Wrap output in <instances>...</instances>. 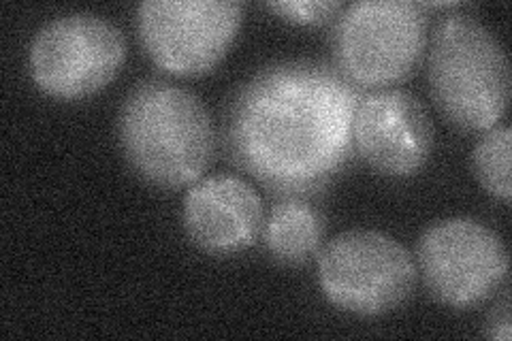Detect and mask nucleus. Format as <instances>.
Masks as SVG:
<instances>
[{
  "mask_svg": "<svg viewBox=\"0 0 512 341\" xmlns=\"http://www.w3.org/2000/svg\"><path fill=\"white\" fill-rule=\"evenodd\" d=\"M357 90L327 64L284 60L233 96L227 145L237 167L280 194L327 186L352 152Z\"/></svg>",
  "mask_w": 512,
  "mask_h": 341,
  "instance_id": "1",
  "label": "nucleus"
},
{
  "mask_svg": "<svg viewBox=\"0 0 512 341\" xmlns=\"http://www.w3.org/2000/svg\"><path fill=\"white\" fill-rule=\"evenodd\" d=\"M118 139L143 180L167 190L199 182L216 154V128L199 96L163 79H146L126 94Z\"/></svg>",
  "mask_w": 512,
  "mask_h": 341,
  "instance_id": "2",
  "label": "nucleus"
},
{
  "mask_svg": "<svg viewBox=\"0 0 512 341\" xmlns=\"http://www.w3.org/2000/svg\"><path fill=\"white\" fill-rule=\"evenodd\" d=\"M429 86L442 116L461 131L487 133L510 103V64L493 30L468 13L444 15L429 47Z\"/></svg>",
  "mask_w": 512,
  "mask_h": 341,
  "instance_id": "3",
  "label": "nucleus"
},
{
  "mask_svg": "<svg viewBox=\"0 0 512 341\" xmlns=\"http://www.w3.org/2000/svg\"><path fill=\"white\" fill-rule=\"evenodd\" d=\"M427 39L423 5L410 0H359L333 28L340 73L357 86H391L419 64Z\"/></svg>",
  "mask_w": 512,
  "mask_h": 341,
  "instance_id": "4",
  "label": "nucleus"
},
{
  "mask_svg": "<svg viewBox=\"0 0 512 341\" xmlns=\"http://www.w3.org/2000/svg\"><path fill=\"white\" fill-rule=\"evenodd\" d=\"M410 252L378 231H348L333 237L318 254V284L344 312L382 316L402 307L416 288Z\"/></svg>",
  "mask_w": 512,
  "mask_h": 341,
  "instance_id": "5",
  "label": "nucleus"
},
{
  "mask_svg": "<svg viewBox=\"0 0 512 341\" xmlns=\"http://www.w3.org/2000/svg\"><path fill=\"white\" fill-rule=\"evenodd\" d=\"M126 60L122 30L96 13L75 11L45 22L28 47L35 84L56 99H84L103 90Z\"/></svg>",
  "mask_w": 512,
  "mask_h": 341,
  "instance_id": "6",
  "label": "nucleus"
},
{
  "mask_svg": "<svg viewBox=\"0 0 512 341\" xmlns=\"http://www.w3.org/2000/svg\"><path fill=\"white\" fill-rule=\"evenodd\" d=\"M416 271L442 305L472 310L506 282L508 250L487 224L474 218H448L421 235Z\"/></svg>",
  "mask_w": 512,
  "mask_h": 341,
  "instance_id": "7",
  "label": "nucleus"
},
{
  "mask_svg": "<svg viewBox=\"0 0 512 341\" xmlns=\"http://www.w3.org/2000/svg\"><path fill=\"white\" fill-rule=\"evenodd\" d=\"M237 0H146L137 7L143 50L173 75H203L229 52L244 20Z\"/></svg>",
  "mask_w": 512,
  "mask_h": 341,
  "instance_id": "8",
  "label": "nucleus"
},
{
  "mask_svg": "<svg viewBox=\"0 0 512 341\" xmlns=\"http://www.w3.org/2000/svg\"><path fill=\"white\" fill-rule=\"evenodd\" d=\"M352 143L372 169L408 177L419 173L434 152V122L408 90H374L357 103Z\"/></svg>",
  "mask_w": 512,
  "mask_h": 341,
  "instance_id": "9",
  "label": "nucleus"
},
{
  "mask_svg": "<svg viewBox=\"0 0 512 341\" xmlns=\"http://www.w3.org/2000/svg\"><path fill=\"white\" fill-rule=\"evenodd\" d=\"M184 231L203 252L227 256L250 248L263 229V201L237 175H210L190 186Z\"/></svg>",
  "mask_w": 512,
  "mask_h": 341,
  "instance_id": "10",
  "label": "nucleus"
},
{
  "mask_svg": "<svg viewBox=\"0 0 512 341\" xmlns=\"http://www.w3.org/2000/svg\"><path fill=\"white\" fill-rule=\"evenodd\" d=\"M261 233L267 252L276 261L301 265L318 252L325 235V220L316 207L291 197L271 207Z\"/></svg>",
  "mask_w": 512,
  "mask_h": 341,
  "instance_id": "11",
  "label": "nucleus"
},
{
  "mask_svg": "<svg viewBox=\"0 0 512 341\" xmlns=\"http://www.w3.org/2000/svg\"><path fill=\"white\" fill-rule=\"evenodd\" d=\"M510 145L512 131L508 124L489 128L485 137L476 143L472 152V169L491 197L510 203L512 182H510Z\"/></svg>",
  "mask_w": 512,
  "mask_h": 341,
  "instance_id": "12",
  "label": "nucleus"
},
{
  "mask_svg": "<svg viewBox=\"0 0 512 341\" xmlns=\"http://www.w3.org/2000/svg\"><path fill=\"white\" fill-rule=\"evenodd\" d=\"M267 9L297 24H320L344 7L338 0H280V3H267Z\"/></svg>",
  "mask_w": 512,
  "mask_h": 341,
  "instance_id": "13",
  "label": "nucleus"
},
{
  "mask_svg": "<svg viewBox=\"0 0 512 341\" xmlns=\"http://www.w3.org/2000/svg\"><path fill=\"white\" fill-rule=\"evenodd\" d=\"M487 335L498 341H510L512 337V320H510V297L508 292L502 297V301L495 305V310L489 316L487 322Z\"/></svg>",
  "mask_w": 512,
  "mask_h": 341,
  "instance_id": "14",
  "label": "nucleus"
}]
</instances>
